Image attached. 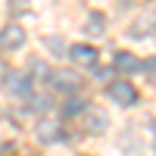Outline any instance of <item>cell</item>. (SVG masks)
Here are the masks:
<instances>
[{
	"label": "cell",
	"instance_id": "obj_1",
	"mask_svg": "<svg viewBox=\"0 0 156 156\" xmlns=\"http://www.w3.org/2000/svg\"><path fill=\"white\" fill-rule=\"evenodd\" d=\"M109 97L112 103H119V106H134V100H137V90L131 81H109Z\"/></svg>",
	"mask_w": 156,
	"mask_h": 156
},
{
	"label": "cell",
	"instance_id": "obj_2",
	"mask_svg": "<svg viewBox=\"0 0 156 156\" xmlns=\"http://www.w3.org/2000/svg\"><path fill=\"white\" fill-rule=\"evenodd\" d=\"M50 84H53L56 90H75L78 84H81V78H78V72H72V69H56L53 75H50Z\"/></svg>",
	"mask_w": 156,
	"mask_h": 156
},
{
	"label": "cell",
	"instance_id": "obj_3",
	"mask_svg": "<svg viewBox=\"0 0 156 156\" xmlns=\"http://www.w3.org/2000/svg\"><path fill=\"white\" fill-rule=\"evenodd\" d=\"M22 44H25V31L19 25H6V28L0 31V47L3 50H19Z\"/></svg>",
	"mask_w": 156,
	"mask_h": 156
},
{
	"label": "cell",
	"instance_id": "obj_4",
	"mask_svg": "<svg viewBox=\"0 0 156 156\" xmlns=\"http://www.w3.org/2000/svg\"><path fill=\"white\" fill-rule=\"evenodd\" d=\"M34 134H37V140H44V144H53V140L59 137V122H56V119H50V115H44V119L37 122Z\"/></svg>",
	"mask_w": 156,
	"mask_h": 156
},
{
	"label": "cell",
	"instance_id": "obj_5",
	"mask_svg": "<svg viewBox=\"0 0 156 156\" xmlns=\"http://www.w3.org/2000/svg\"><path fill=\"white\" fill-rule=\"evenodd\" d=\"M3 84H6V90H9V94H19V97H31V78H25V75H16V72H9Z\"/></svg>",
	"mask_w": 156,
	"mask_h": 156
},
{
	"label": "cell",
	"instance_id": "obj_6",
	"mask_svg": "<svg viewBox=\"0 0 156 156\" xmlns=\"http://www.w3.org/2000/svg\"><path fill=\"white\" fill-rule=\"evenodd\" d=\"M131 31H134V34H150V31H156V9H144V12L134 19Z\"/></svg>",
	"mask_w": 156,
	"mask_h": 156
},
{
	"label": "cell",
	"instance_id": "obj_7",
	"mask_svg": "<svg viewBox=\"0 0 156 156\" xmlns=\"http://www.w3.org/2000/svg\"><path fill=\"white\" fill-rule=\"evenodd\" d=\"M69 56L78 62V66H94V62H97V50L94 47H84V44H75L69 50Z\"/></svg>",
	"mask_w": 156,
	"mask_h": 156
},
{
	"label": "cell",
	"instance_id": "obj_8",
	"mask_svg": "<svg viewBox=\"0 0 156 156\" xmlns=\"http://www.w3.org/2000/svg\"><path fill=\"white\" fill-rule=\"evenodd\" d=\"M115 69L125 72V75H131V72H137V69H140V62H137V56H134V53H125V50H122V53H115Z\"/></svg>",
	"mask_w": 156,
	"mask_h": 156
},
{
	"label": "cell",
	"instance_id": "obj_9",
	"mask_svg": "<svg viewBox=\"0 0 156 156\" xmlns=\"http://www.w3.org/2000/svg\"><path fill=\"white\" fill-rule=\"evenodd\" d=\"M106 125H109V119H106V112L103 109H90V119H87V128L90 131H106Z\"/></svg>",
	"mask_w": 156,
	"mask_h": 156
},
{
	"label": "cell",
	"instance_id": "obj_10",
	"mask_svg": "<svg viewBox=\"0 0 156 156\" xmlns=\"http://www.w3.org/2000/svg\"><path fill=\"white\" fill-rule=\"evenodd\" d=\"M103 28H106V16L103 12H90L87 16V34H103Z\"/></svg>",
	"mask_w": 156,
	"mask_h": 156
},
{
	"label": "cell",
	"instance_id": "obj_11",
	"mask_svg": "<svg viewBox=\"0 0 156 156\" xmlns=\"http://www.w3.org/2000/svg\"><path fill=\"white\" fill-rule=\"evenodd\" d=\"M78 109H84V103H81V100H69V106H66V112H69V115H75Z\"/></svg>",
	"mask_w": 156,
	"mask_h": 156
},
{
	"label": "cell",
	"instance_id": "obj_12",
	"mask_svg": "<svg viewBox=\"0 0 156 156\" xmlns=\"http://www.w3.org/2000/svg\"><path fill=\"white\" fill-rule=\"evenodd\" d=\"M147 69H150V78H153V81H156V56L150 59V66H147Z\"/></svg>",
	"mask_w": 156,
	"mask_h": 156
}]
</instances>
